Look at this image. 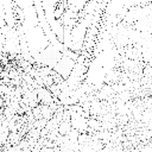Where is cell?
<instances>
[{
    "instance_id": "1",
    "label": "cell",
    "mask_w": 152,
    "mask_h": 152,
    "mask_svg": "<svg viewBox=\"0 0 152 152\" xmlns=\"http://www.w3.org/2000/svg\"><path fill=\"white\" fill-rule=\"evenodd\" d=\"M75 64H76V62L74 59H71V58H69V57L63 55L62 58L59 59V62L57 63V65L53 69L56 70V72L58 75H61L62 78L68 80L70 74H71V71H72V69H74V66H75Z\"/></svg>"
}]
</instances>
